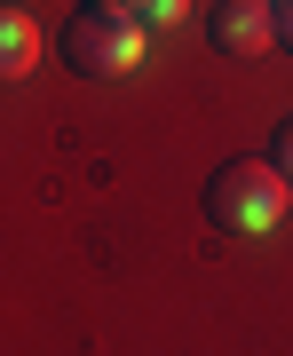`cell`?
I'll list each match as a JSON object with an SVG mask.
<instances>
[{
  "instance_id": "obj_1",
  "label": "cell",
  "mask_w": 293,
  "mask_h": 356,
  "mask_svg": "<svg viewBox=\"0 0 293 356\" xmlns=\"http://www.w3.org/2000/svg\"><path fill=\"white\" fill-rule=\"evenodd\" d=\"M293 206V182L269 159H222L214 182H206V222L230 229V238H269Z\"/></svg>"
},
{
  "instance_id": "obj_2",
  "label": "cell",
  "mask_w": 293,
  "mask_h": 356,
  "mask_svg": "<svg viewBox=\"0 0 293 356\" xmlns=\"http://www.w3.org/2000/svg\"><path fill=\"white\" fill-rule=\"evenodd\" d=\"M143 56H151V32L127 8H79L64 24V64L79 79H127Z\"/></svg>"
},
{
  "instance_id": "obj_3",
  "label": "cell",
  "mask_w": 293,
  "mask_h": 356,
  "mask_svg": "<svg viewBox=\"0 0 293 356\" xmlns=\"http://www.w3.org/2000/svg\"><path fill=\"white\" fill-rule=\"evenodd\" d=\"M269 40H278V16H269V0H214V8H206V48H214V56H238V64H254Z\"/></svg>"
},
{
  "instance_id": "obj_4",
  "label": "cell",
  "mask_w": 293,
  "mask_h": 356,
  "mask_svg": "<svg viewBox=\"0 0 293 356\" xmlns=\"http://www.w3.org/2000/svg\"><path fill=\"white\" fill-rule=\"evenodd\" d=\"M40 64V24L24 8H0V79H24Z\"/></svg>"
},
{
  "instance_id": "obj_5",
  "label": "cell",
  "mask_w": 293,
  "mask_h": 356,
  "mask_svg": "<svg viewBox=\"0 0 293 356\" xmlns=\"http://www.w3.org/2000/svg\"><path fill=\"white\" fill-rule=\"evenodd\" d=\"M269 166H278V175L293 182V111L278 119V135H269Z\"/></svg>"
},
{
  "instance_id": "obj_6",
  "label": "cell",
  "mask_w": 293,
  "mask_h": 356,
  "mask_svg": "<svg viewBox=\"0 0 293 356\" xmlns=\"http://www.w3.org/2000/svg\"><path fill=\"white\" fill-rule=\"evenodd\" d=\"M182 8H191V0H143L135 16H143V24H182Z\"/></svg>"
},
{
  "instance_id": "obj_7",
  "label": "cell",
  "mask_w": 293,
  "mask_h": 356,
  "mask_svg": "<svg viewBox=\"0 0 293 356\" xmlns=\"http://www.w3.org/2000/svg\"><path fill=\"white\" fill-rule=\"evenodd\" d=\"M269 16H278V40L293 48V0H278V8H269Z\"/></svg>"
},
{
  "instance_id": "obj_8",
  "label": "cell",
  "mask_w": 293,
  "mask_h": 356,
  "mask_svg": "<svg viewBox=\"0 0 293 356\" xmlns=\"http://www.w3.org/2000/svg\"><path fill=\"white\" fill-rule=\"evenodd\" d=\"M88 8H127V16H135V8H143V0H88Z\"/></svg>"
},
{
  "instance_id": "obj_9",
  "label": "cell",
  "mask_w": 293,
  "mask_h": 356,
  "mask_svg": "<svg viewBox=\"0 0 293 356\" xmlns=\"http://www.w3.org/2000/svg\"><path fill=\"white\" fill-rule=\"evenodd\" d=\"M269 8H278V0H269Z\"/></svg>"
}]
</instances>
